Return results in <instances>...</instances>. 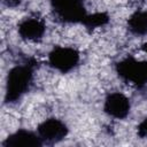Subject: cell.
Returning a JSON list of instances; mask_svg holds the SVG:
<instances>
[{
  "label": "cell",
  "instance_id": "6da1fadb",
  "mask_svg": "<svg viewBox=\"0 0 147 147\" xmlns=\"http://www.w3.org/2000/svg\"><path fill=\"white\" fill-rule=\"evenodd\" d=\"M38 62L30 57L22 63L13 65L6 76L5 96L6 105L17 103L32 87L34 80V71Z\"/></svg>",
  "mask_w": 147,
  "mask_h": 147
},
{
  "label": "cell",
  "instance_id": "7a4b0ae2",
  "mask_svg": "<svg viewBox=\"0 0 147 147\" xmlns=\"http://www.w3.org/2000/svg\"><path fill=\"white\" fill-rule=\"evenodd\" d=\"M115 71L127 84L139 88L147 85V60H139L133 55H127L115 63Z\"/></svg>",
  "mask_w": 147,
  "mask_h": 147
},
{
  "label": "cell",
  "instance_id": "3957f363",
  "mask_svg": "<svg viewBox=\"0 0 147 147\" xmlns=\"http://www.w3.org/2000/svg\"><path fill=\"white\" fill-rule=\"evenodd\" d=\"M54 17L65 24H82L87 9L84 0H49Z\"/></svg>",
  "mask_w": 147,
  "mask_h": 147
},
{
  "label": "cell",
  "instance_id": "277c9868",
  "mask_svg": "<svg viewBox=\"0 0 147 147\" xmlns=\"http://www.w3.org/2000/svg\"><path fill=\"white\" fill-rule=\"evenodd\" d=\"M80 59V52L72 46H54L47 55V63L53 70L65 75L79 65Z\"/></svg>",
  "mask_w": 147,
  "mask_h": 147
},
{
  "label": "cell",
  "instance_id": "5b68a950",
  "mask_svg": "<svg viewBox=\"0 0 147 147\" xmlns=\"http://www.w3.org/2000/svg\"><path fill=\"white\" fill-rule=\"evenodd\" d=\"M36 131L41 138L44 145H55L61 142L69 134V127L64 121L57 117H48L41 121Z\"/></svg>",
  "mask_w": 147,
  "mask_h": 147
},
{
  "label": "cell",
  "instance_id": "8992f818",
  "mask_svg": "<svg viewBox=\"0 0 147 147\" xmlns=\"http://www.w3.org/2000/svg\"><path fill=\"white\" fill-rule=\"evenodd\" d=\"M103 113L114 119H125L131 113V100L122 92L115 91L106 95L102 106Z\"/></svg>",
  "mask_w": 147,
  "mask_h": 147
},
{
  "label": "cell",
  "instance_id": "52a82bcc",
  "mask_svg": "<svg viewBox=\"0 0 147 147\" xmlns=\"http://www.w3.org/2000/svg\"><path fill=\"white\" fill-rule=\"evenodd\" d=\"M46 22L38 16H29L17 24L20 38L26 42H39L46 34Z\"/></svg>",
  "mask_w": 147,
  "mask_h": 147
},
{
  "label": "cell",
  "instance_id": "ba28073f",
  "mask_svg": "<svg viewBox=\"0 0 147 147\" xmlns=\"http://www.w3.org/2000/svg\"><path fill=\"white\" fill-rule=\"evenodd\" d=\"M2 147H42L45 146L37 131L17 129L9 133L2 141Z\"/></svg>",
  "mask_w": 147,
  "mask_h": 147
},
{
  "label": "cell",
  "instance_id": "9c48e42d",
  "mask_svg": "<svg viewBox=\"0 0 147 147\" xmlns=\"http://www.w3.org/2000/svg\"><path fill=\"white\" fill-rule=\"evenodd\" d=\"M126 29L134 37L147 36V8H140L131 13L126 20Z\"/></svg>",
  "mask_w": 147,
  "mask_h": 147
},
{
  "label": "cell",
  "instance_id": "30bf717a",
  "mask_svg": "<svg viewBox=\"0 0 147 147\" xmlns=\"http://www.w3.org/2000/svg\"><path fill=\"white\" fill-rule=\"evenodd\" d=\"M109 21H110V17H109L108 13L94 11V13H88L86 15L82 25H84L88 30H93V29H98V28H102V26L107 25L109 23Z\"/></svg>",
  "mask_w": 147,
  "mask_h": 147
},
{
  "label": "cell",
  "instance_id": "8fae6325",
  "mask_svg": "<svg viewBox=\"0 0 147 147\" xmlns=\"http://www.w3.org/2000/svg\"><path fill=\"white\" fill-rule=\"evenodd\" d=\"M137 133L140 138H147V117L142 119L137 126Z\"/></svg>",
  "mask_w": 147,
  "mask_h": 147
},
{
  "label": "cell",
  "instance_id": "7c38bea8",
  "mask_svg": "<svg viewBox=\"0 0 147 147\" xmlns=\"http://www.w3.org/2000/svg\"><path fill=\"white\" fill-rule=\"evenodd\" d=\"M23 0H3V5L8 8H16L21 6Z\"/></svg>",
  "mask_w": 147,
  "mask_h": 147
},
{
  "label": "cell",
  "instance_id": "4fadbf2b",
  "mask_svg": "<svg viewBox=\"0 0 147 147\" xmlns=\"http://www.w3.org/2000/svg\"><path fill=\"white\" fill-rule=\"evenodd\" d=\"M140 49H141V51H142V52H144V53L147 55V40H146L145 42H142V44H141Z\"/></svg>",
  "mask_w": 147,
  "mask_h": 147
},
{
  "label": "cell",
  "instance_id": "5bb4252c",
  "mask_svg": "<svg viewBox=\"0 0 147 147\" xmlns=\"http://www.w3.org/2000/svg\"><path fill=\"white\" fill-rule=\"evenodd\" d=\"M140 1H141V0H140Z\"/></svg>",
  "mask_w": 147,
  "mask_h": 147
}]
</instances>
